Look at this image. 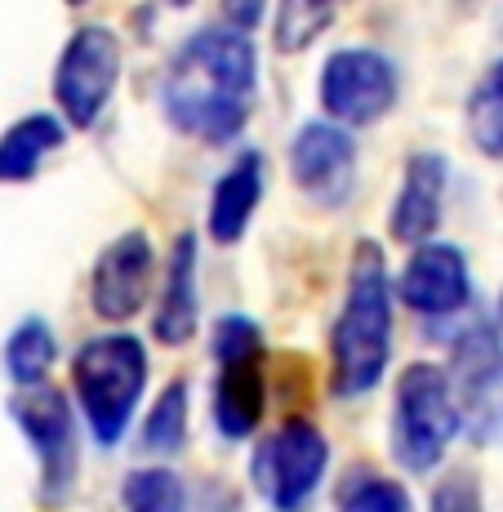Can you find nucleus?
I'll list each match as a JSON object with an SVG mask.
<instances>
[{
	"mask_svg": "<svg viewBox=\"0 0 503 512\" xmlns=\"http://www.w3.org/2000/svg\"><path fill=\"white\" fill-rule=\"evenodd\" d=\"M219 379H214L210 415L214 432L228 441H250L268 410V379H263V357H236V361H214Z\"/></svg>",
	"mask_w": 503,
	"mask_h": 512,
	"instance_id": "14",
	"label": "nucleus"
},
{
	"mask_svg": "<svg viewBox=\"0 0 503 512\" xmlns=\"http://www.w3.org/2000/svg\"><path fill=\"white\" fill-rule=\"evenodd\" d=\"M339 512H414L410 490L388 472H352L339 490Z\"/></svg>",
	"mask_w": 503,
	"mask_h": 512,
	"instance_id": "21",
	"label": "nucleus"
},
{
	"mask_svg": "<svg viewBox=\"0 0 503 512\" xmlns=\"http://www.w3.org/2000/svg\"><path fill=\"white\" fill-rule=\"evenodd\" d=\"M58 361V334L49 330L45 317H23L5 339V352H0V366L14 379V388H41L49 383V370Z\"/></svg>",
	"mask_w": 503,
	"mask_h": 512,
	"instance_id": "17",
	"label": "nucleus"
},
{
	"mask_svg": "<svg viewBox=\"0 0 503 512\" xmlns=\"http://www.w3.org/2000/svg\"><path fill=\"white\" fill-rule=\"evenodd\" d=\"M463 432V415L446 366L410 361L392 392V455L406 472H432Z\"/></svg>",
	"mask_w": 503,
	"mask_h": 512,
	"instance_id": "4",
	"label": "nucleus"
},
{
	"mask_svg": "<svg viewBox=\"0 0 503 512\" xmlns=\"http://www.w3.org/2000/svg\"><path fill=\"white\" fill-rule=\"evenodd\" d=\"M334 23L330 5H308V0H290V5L276 9L272 18V41L281 54H299L308 49L317 36H325V27Z\"/></svg>",
	"mask_w": 503,
	"mask_h": 512,
	"instance_id": "22",
	"label": "nucleus"
},
{
	"mask_svg": "<svg viewBox=\"0 0 503 512\" xmlns=\"http://www.w3.org/2000/svg\"><path fill=\"white\" fill-rule=\"evenodd\" d=\"M187 406H192L187 379H170L161 397L152 401V410H147L143 428H138V446L152 450V455H179L187 441Z\"/></svg>",
	"mask_w": 503,
	"mask_h": 512,
	"instance_id": "19",
	"label": "nucleus"
},
{
	"mask_svg": "<svg viewBox=\"0 0 503 512\" xmlns=\"http://www.w3.org/2000/svg\"><path fill=\"white\" fill-rule=\"evenodd\" d=\"M9 415L27 437V446L36 450L41 499L49 508H63L76 490V477H81V432H76V410L67 392H58L54 383L23 388L9 397Z\"/></svg>",
	"mask_w": 503,
	"mask_h": 512,
	"instance_id": "6",
	"label": "nucleus"
},
{
	"mask_svg": "<svg viewBox=\"0 0 503 512\" xmlns=\"http://www.w3.org/2000/svg\"><path fill=\"white\" fill-rule=\"evenodd\" d=\"M196 326H201V290H196V232L174 236L170 263H165L161 281V303H156L152 334L165 348H183L192 343Z\"/></svg>",
	"mask_w": 503,
	"mask_h": 512,
	"instance_id": "15",
	"label": "nucleus"
},
{
	"mask_svg": "<svg viewBox=\"0 0 503 512\" xmlns=\"http://www.w3.org/2000/svg\"><path fill=\"white\" fill-rule=\"evenodd\" d=\"M330 472V441L312 419H285L254 441L250 486L272 512H303Z\"/></svg>",
	"mask_w": 503,
	"mask_h": 512,
	"instance_id": "5",
	"label": "nucleus"
},
{
	"mask_svg": "<svg viewBox=\"0 0 503 512\" xmlns=\"http://www.w3.org/2000/svg\"><path fill=\"white\" fill-rule=\"evenodd\" d=\"M152 277H156V250H152V236L143 228H130L116 236V241H107L90 272L94 317L107 321V326H121V321L138 317L147 308Z\"/></svg>",
	"mask_w": 503,
	"mask_h": 512,
	"instance_id": "10",
	"label": "nucleus"
},
{
	"mask_svg": "<svg viewBox=\"0 0 503 512\" xmlns=\"http://www.w3.org/2000/svg\"><path fill=\"white\" fill-rule=\"evenodd\" d=\"M397 94H401L397 63L374 45H343L321 63V81H317L321 112L325 121L343 125V130L379 125L397 107Z\"/></svg>",
	"mask_w": 503,
	"mask_h": 512,
	"instance_id": "7",
	"label": "nucleus"
},
{
	"mask_svg": "<svg viewBox=\"0 0 503 512\" xmlns=\"http://www.w3.org/2000/svg\"><path fill=\"white\" fill-rule=\"evenodd\" d=\"M263 192H268V161H263L259 147H241L210 192L205 232H210L219 245H236L245 232H250L254 210L263 205Z\"/></svg>",
	"mask_w": 503,
	"mask_h": 512,
	"instance_id": "13",
	"label": "nucleus"
},
{
	"mask_svg": "<svg viewBox=\"0 0 503 512\" xmlns=\"http://www.w3.org/2000/svg\"><path fill=\"white\" fill-rule=\"evenodd\" d=\"M428 512H486V504H481V481H477V472H468V468L446 472V477L432 486Z\"/></svg>",
	"mask_w": 503,
	"mask_h": 512,
	"instance_id": "23",
	"label": "nucleus"
},
{
	"mask_svg": "<svg viewBox=\"0 0 503 512\" xmlns=\"http://www.w3.org/2000/svg\"><path fill=\"white\" fill-rule=\"evenodd\" d=\"M499 330H503V290H499Z\"/></svg>",
	"mask_w": 503,
	"mask_h": 512,
	"instance_id": "24",
	"label": "nucleus"
},
{
	"mask_svg": "<svg viewBox=\"0 0 503 512\" xmlns=\"http://www.w3.org/2000/svg\"><path fill=\"white\" fill-rule=\"evenodd\" d=\"M147 374H152V361H147V343L138 334L107 330L76 348L72 392L98 446H116L125 437L147 392Z\"/></svg>",
	"mask_w": 503,
	"mask_h": 512,
	"instance_id": "3",
	"label": "nucleus"
},
{
	"mask_svg": "<svg viewBox=\"0 0 503 512\" xmlns=\"http://www.w3.org/2000/svg\"><path fill=\"white\" fill-rule=\"evenodd\" d=\"M446 187H450V161L441 152H414L406 161V179L401 192L392 201L388 214V232L401 245H423L432 241L441 223V205H446Z\"/></svg>",
	"mask_w": 503,
	"mask_h": 512,
	"instance_id": "12",
	"label": "nucleus"
},
{
	"mask_svg": "<svg viewBox=\"0 0 503 512\" xmlns=\"http://www.w3.org/2000/svg\"><path fill=\"white\" fill-rule=\"evenodd\" d=\"M67 143V125L54 112H27L0 134V183H27Z\"/></svg>",
	"mask_w": 503,
	"mask_h": 512,
	"instance_id": "16",
	"label": "nucleus"
},
{
	"mask_svg": "<svg viewBox=\"0 0 503 512\" xmlns=\"http://www.w3.org/2000/svg\"><path fill=\"white\" fill-rule=\"evenodd\" d=\"M392 299H401L419 317H459L472 303L468 254L450 241L414 245L406 268L392 277Z\"/></svg>",
	"mask_w": 503,
	"mask_h": 512,
	"instance_id": "11",
	"label": "nucleus"
},
{
	"mask_svg": "<svg viewBox=\"0 0 503 512\" xmlns=\"http://www.w3.org/2000/svg\"><path fill=\"white\" fill-rule=\"evenodd\" d=\"M463 125H468V143L490 161H503V58L477 76L463 103Z\"/></svg>",
	"mask_w": 503,
	"mask_h": 512,
	"instance_id": "18",
	"label": "nucleus"
},
{
	"mask_svg": "<svg viewBox=\"0 0 503 512\" xmlns=\"http://www.w3.org/2000/svg\"><path fill=\"white\" fill-rule=\"evenodd\" d=\"M121 504L125 512H187V486L174 468L147 464L125 477Z\"/></svg>",
	"mask_w": 503,
	"mask_h": 512,
	"instance_id": "20",
	"label": "nucleus"
},
{
	"mask_svg": "<svg viewBox=\"0 0 503 512\" xmlns=\"http://www.w3.org/2000/svg\"><path fill=\"white\" fill-rule=\"evenodd\" d=\"M165 121L196 143H232L259 107V49L232 27H196L161 76Z\"/></svg>",
	"mask_w": 503,
	"mask_h": 512,
	"instance_id": "1",
	"label": "nucleus"
},
{
	"mask_svg": "<svg viewBox=\"0 0 503 512\" xmlns=\"http://www.w3.org/2000/svg\"><path fill=\"white\" fill-rule=\"evenodd\" d=\"M116 81H121V41H116V32L103 23L76 27L54 67V103L63 112V125L94 130L98 116L112 103Z\"/></svg>",
	"mask_w": 503,
	"mask_h": 512,
	"instance_id": "8",
	"label": "nucleus"
},
{
	"mask_svg": "<svg viewBox=\"0 0 503 512\" xmlns=\"http://www.w3.org/2000/svg\"><path fill=\"white\" fill-rule=\"evenodd\" d=\"M392 272L379 241H361L348 263V294L330 330V388L339 401L379 388L392 361Z\"/></svg>",
	"mask_w": 503,
	"mask_h": 512,
	"instance_id": "2",
	"label": "nucleus"
},
{
	"mask_svg": "<svg viewBox=\"0 0 503 512\" xmlns=\"http://www.w3.org/2000/svg\"><path fill=\"white\" fill-rule=\"evenodd\" d=\"M357 156V134L317 116V121H303L290 139V179L308 201L339 210L357 187Z\"/></svg>",
	"mask_w": 503,
	"mask_h": 512,
	"instance_id": "9",
	"label": "nucleus"
}]
</instances>
